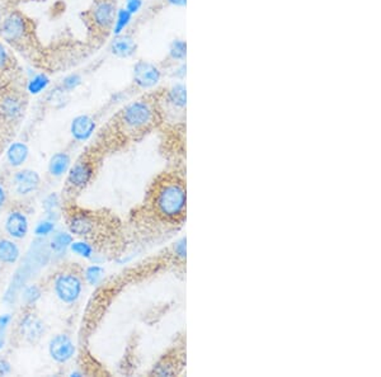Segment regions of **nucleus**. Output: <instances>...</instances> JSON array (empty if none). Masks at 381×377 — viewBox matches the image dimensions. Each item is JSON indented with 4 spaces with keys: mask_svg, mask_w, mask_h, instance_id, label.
Returning <instances> with one entry per match:
<instances>
[{
    "mask_svg": "<svg viewBox=\"0 0 381 377\" xmlns=\"http://www.w3.org/2000/svg\"><path fill=\"white\" fill-rule=\"evenodd\" d=\"M153 205L159 217L168 224H182L186 219L187 191L178 177H166L157 183L153 197Z\"/></svg>",
    "mask_w": 381,
    "mask_h": 377,
    "instance_id": "nucleus-2",
    "label": "nucleus"
},
{
    "mask_svg": "<svg viewBox=\"0 0 381 377\" xmlns=\"http://www.w3.org/2000/svg\"><path fill=\"white\" fill-rule=\"evenodd\" d=\"M164 102L174 111L183 112L187 106V87L183 82L174 83L166 91Z\"/></svg>",
    "mask_w": 381,
    "mask_h": 377,
    "instance_id": "nucleus-10",
    "label": "nucleus"
},
{
    "mask_svg": "<svg viewBox=\"0 0 381 377\" xmlns=\"http://www.w3.org/2000/svg\"><path fill=\"white\" fill-rule=\"evenodd\" d=\"M94 229V222L89 216L84 213H76L73 215L69 220V230L72 234L78 235V237H84L89 235Z\"/></svg>",
    "mask_w": 381,
    "mask_h": 377,
    "instance_id": "nucleus-16",
    "label": "nucleus"
},
{
    "mask_svg": "<svg viewBox=\"0 0 381 377\" xmlns=\"http://www.w3.org/2000/svg\"><path fill=\"white\" fill-rule=\"evenodd\" d=\"M39 296H40V291H39L36 287H30V288H27L25 297L30 303H32L36 299H39Z\"/></svg>",
    "mask_w": 381,
    "mask_h": 377,
    "instance_id": "nucleus-30",
    "label": "nucleus"
},
{
    "mask_svg": "<svg viewBox=\"0 0 381 377\" xmlns=\"http://www.w3.org/2000/svg\"><path fill=\"white\" fill-rule=\"evenodd\" d=\"M159 109L150 98H141L129 103L120 112V123L126 131L142 132L157 123Z\"/></svg>",
    "mask_w": 381,
    "mask_h": 377,
    "instance_id": "nucleus-3",
    "label": "nucleus"
},
{
    "mask_svg": "<svg viewBox=\"0 0 381 377\" xmlns=\"http://www.w3.org/2000/svg\"><path fill=\"white\" fill-rule=\"evenodd\" d=\"M0 34L9 46L23 54L25 58L37 56L39 42L34 23L17 8L6 9L0 19Z\"/></svg>",
    "mask_w": 381,
    "mask_h": 377,
    "instance_id": "nucleus-1",
    "label": "nucleus"
},
{
    "mask_svg": "<svg viewBox=\"0 0 381 377\" xmlns=\"http://www.w3.org/2000/svg\"><path fill=\"white\" fill-rule=\"evenodd\" d=\"M19 255H21L19 248L14 241L8 239L0 240V262L13 264L17 262Z\"/></svg>",
    "mask_w": 381,
    "mask_h": 377,
    "instance_id": "nucleus-17",
    "label": "nucleus"
},
{
    "mask_svg": "<svg viewBox=\"0 0 381 377\" xmlns=\"http://www.w3.org/2000/svg\"><path fill=\"white\" fill-rule=\"evenodd\" d=\"M73 243V237L67 233H58L51 240V248L55 252H63Z\"/></svg>",
    "mask_w": 381,
    "mask_h": 377,
    "instance_id": "nucleus-22",
    "label": "nucleus"
},
{
    "mask_svg": "<svg viewBox=\"0 0 381 377\" xmlns=\"http://www.w3.org/2000/svg\"><path fill=\"white\" fill-rule=\"evenodd\" d=\"M47 83H49V80H47V78L45 75H39V76H36L28 84V91H30V93H32V94H39L40 91H43L46 88Z\"/></svg>",
    "mask_w": 381,
    "mask_h": 377,
    "instance_id": "nucleus-24",
    "label": "nucleus"
},
{
    "mask_svg": "<svg viewBox=\"0 0 381 377\" xmlns=\"http://www.w3.org/2000/svg\"><path fill=\"white\" fill-rule=\"evenodd\" d=\"M49 352L54 361L65 363L74 356V343L67 334H58L51 339Z\"/></svg>",
    "mask_w": 381,
    "mask_h": 377,
    "instance_id": "nucleus-9",
    "label": "nucleus"
},
{
    "mask_svg": "<svg viewBox=\"0 0 381 377\" xmlns=\"http://www.w3.org/2000/svg\"><path fill=\"white\" fill-rule=\"evenodd\" d=\"M115 0H94L84 14V22L94 37H106L112 31L117 14Z\"/></svg>",
    "mask_w": 381,
    "mask_h": 377,
    "instance_id": "nucleus-4",
    "label": "nucleus"
},
{
    "mask_svg": "<svg viewBox=\"0 0 381 377\" xmlns=\"http://www.w3.org/2000/svg\"><path fill=\"white\" fill-rule=\"evenodd\" d=\"M93 177V168L89 163L80 162L75 164L69 172V183L76 188H84Z\"/></svg>",
    "mask_w": 381,
    "mask_h": 377,
    "instance_id": "nucleus-14",
    "label": "nucleus"
},
{
    "mask_svg": "<svg viewBox=\"0 0 381 377\" xmlns=\"http://www.w3.org/2000/svg\"><path fill=\"white\" fill-rule=\"evenodd\" d=\"M166 3L174 8H184L187 6V0H166Z\"/></svg>",
    "mask_w": 381,
    "mask_h": 377,
    "instance_id": "nucleus-31",
    "label": "nucleus"
},
{
    "mask_svg": "<svg viewBox=\"0 0 381 377\" xmlns=\"http://www.w3.org/2000/svg\"><path fill=\"white\" fill-rule=\"evenodd\" d=\"M142 8V0H124V9L131 14H136Z\"/></svg>",
    "mask_w": 381,
    "mask_h": 377,
    "instance_id": "nucleus-28",
    "label": "nucleus"
},
{
    "mask_svg": "<svg viewBox=\"0 0 381 377\" xmlns=\"http://www.w3.org/2000/svg\"><path fill=\"white\" fill-rule=\"evenodd\" d=\"M133 17V14L129 10H126L124 8L118 9L115 23H113V27H112V33L115 36L122 34L124 32V30H127V27L131 25Z\"/></svg>",
    "mask_w": 381,
    "mask_h": 377,
    "instance_id": "nucleus-21",
    "label": "nucleus"
},
{
    "mask_svg": "<svg viewBox=\"0 0 381 377\" xmlns=\"http://www.w3.org/2000/svg\"><path fill=\"white\" fill-rule=\"evenodd\" d=\"M173 78L178 79L179 82H183L184 78L187 76V64L184 63H177V65L174 66Z\"/></svg>",
    "mask_w": 381,
    "mask_h": 377,
    "instance_id": "nucleus-27",
    "label": "nucleus"
},
{
    "mask_svg": "<svg viewBox=\"0 0 381 377\" xmlns=\"http://www.w3.org/2000/svg\"><path fill=\"white\" fill-rule=\"evenodd\" d=\"M55 229V225L52 222H41L34 229L37 237H47Z\"/></svg>",
    "mask_w": 381,
    "mask_h": 377,
    "instance_id": "nucleus-26",
    "label": "nucleus"
},
{
    "mask_svg": "<svg viewBox=\"0 0 381 377\" xmlns=\"http://www.w3.org/2000/svg\"><path fill=\"white\" fill-rule=\"evenodd\" d=\"M103 273H105V270L100 266H91L85 272V277L91 285H97L103 277Z\"/></svg>",
    "mask_w": 381,
    "mask_h": 377,
    "instance_id": "nucleus-25",
    "label": "nucleus"
},
{
    "mask_svg": "<svg viewBox=\"0 0 381 377\" xmlns=\"http://www.w3.org/2000/svg\"><path fill=\"white\" fill-rule=\"evenodd\" d=\"M96 130V122L89 116H79L72 123V133L75 140L85 141L89 139Z\"/></svg>",
    "mask_w": 381,
    "mask_h": 377,
    "instance_id": "nucleus-15",
    "label": "nucleus"
},
{
    "mask_svg": "<svg viewBox=\"0 0 381 377\" xmlns=\"http://www.w3.org/2000/svg\"><path fill=\"white\" fill-rule=\"evenodd\" d=\"M136 42L129 34H118L113 41L111 42L109 51L120 58H131L136 52Z\"/></svg>",
    "mask_w": 381,
    "mask_h": 377,
    "instance_id": "nucleus-12",
    "label": "nucleus"
},
{
    "mask_svg": "<svg viewBox=\"0 0 381 377\" xmlns=\"http://www.w3.org/2000/svg\"><path fill=\"white\" fill-rule=\"evenodd\" d=\"M27 99L25 94L14 87L13 83L4 84L0 88V121L17 123L25 112Z\"/></svg>",
    "mask_w": 381,
    "mask_h": 377,
    "instance_id": "nucleus-5",
    "label": "nucleus"
},
{
    "mask_svg": "<svg viewBox=\"0 0 381 377\" xmlns=\"http://www.w3.org/2000/svg\"><path fill=\"white\" fill-rule=\"evenodd\" d=\"M10 320H12V318H10V315H8V314L0 316V328L7 329L9 323H10Z\"/></svg>",
    "mask_w": 381,
    "mask_h": 377,
    "instance_id": "nucleus-32",
    "label": "nucleus"
},
{
    "mask_svg": "<svg viewBox=\"0 0 381 377\" xmlns=\"http://www.w3.org/2000/svg\"><path fill=\"white\" fill-rule=\"evenodd\" d=\"M70 165V158L65 153H58L51 158L50 164H49V171L52 175L60 177L64 173H67Z\"/></svg>",
    "mask_w": 381,
    "mask_h": 377,
    "instance_id": "nucleus-19",
    "label": "nucleus"
},
{
    "mask_svg": "<svg viewBox=\"0 0 381 377\" xmlns=\"http://www.w3.org/2000/svg\"><path fill=\"white\" fill-rule=\"evenodd\" d=\"M30 1H42V0H0V4L4 9L17 8V6L22 3H30Z\"/></svg>",
    "mask_w": 381,
    "mask_h": 377,
    "instance_id": "nucleus-29",
    "label": "nucleus"
},
{
    "mask_svg": "<svg viewBox=\"0 0 381 377\" xmlns=\"http://www.w3.org/2000/svg\"><path fill=\"white\" fill-rule=\"evenodd\" d=\"M70 248L75 255H79L82 258H91V255H93V248L85 241H73L70 244Z\"/></svg>",
    "mask_w": 381,
    "mask_h": 377,
    "instance_id": "nucleus-23",
    "label": "nucleus"
},
{
    "mask_svg": "<svg viewBox=\"0 0 381 377\" xmlns=\"http://www.w3.org/2000/svg\"><path fill=\"white\" fill-rule=\"evenodd\" d=\"M21 74V67L12 51L0 41V84H9Z\"/></svg>",
    "mask_w": 381,
    "mask_h": 377,
    "instance_id": "nucleus-8",
    "label": "nucleus"
},
{
    "mask_svg": "<svg viewBox=\"0 0 381 377\" xmlns=\"http://www.w3.org/2000/svg\"><path fill=\"white\" fill-rule=\"evenodd\" d=\"M169 58L173 63H184L187 58V42L183 39H174L169 45Z\"/></svg>",
    "mask_w": 381,
    "mask_h": 377,
    "instance_id": "nucleus-20",
    "label": "nucleus"
},
{
    "mask_svg": "<svg viewBox=\"0 0 381 377\" xmlns=\"http://www.w3.org/2000/svg\"><path fill=\"white\" fill-rule=\"evenodd\" d=\"M6 200H7V195H6V191L0 186V207L6 204Z\"/></svg>",
    "mask_w": 381,
    "mask_h": 377,
    "instance_id": "nucleus-33",
    "label": "nucleus"
},
{
    "mask_svg": "<svg viewBox=\"0 0 381 377\" xmlns=\"http://www.w3.org/2000/svg\"><path fill=\"white\" fill-rule=\"evenodd\" d=\"M163 78L159 66L149 61H139L133 65V83L141 89L157 87Z\"/></svg>",
    "mask_w": 381,
    "mask_h": 377,
    "instance_id": "nucleus-7",
    "label": "nucleus"
},
{
    "mask_svg": "<svg viewBox=\"0 0 381 377\" xmlns=\"http://www.w3.org/2000/svg\"><path fill=\"white\" fill-rule=\"evenodd\" d=\"M82 281L78 276L72 273L60 274L58 279H55V294L63 303H75L82 294Z\"/></svg>",
    "mask_w": 381,
    "mask_h": 377,
    "instance_id": "nucleus-6",
    "label": "nucleus"
},
{
    "mask_svg": "<svg viewBox=\"0 0 381 377\" xmlns=\"http://www.w3.org/2000/svg\"><path fill=\"white\" fill-rule=\"evenodd\" d=\"M40 184V175L34 171L25 169L21 171L14 175V186L19 195H30L34 192Z\"/></svg>",
    "mask_w": 381,
    "mask_h": 377,
    "instance_id": "nucleus-11",
    "label": "nucleus"
},
{
    "mask_svg": "<svg viewBox=\"0 0 381 377\" xmlns=\"http://www.w3.org/2000/svg\"><path fill=\"white\" fill-rule=\"evenodd\" d=\"M7 158L9 163L13 166H19L23 164L28 158V148L23 142H14L9 147Z\"/></svg>",
    "mask_w": 381,
    "mask_h": 377,
    "instance_id": "nucleus-18",
    "label": "nucleus"
},
{
    "mask_svg": "<svg viewBox=\"0 0 381 377\" xmlns=\"http://www.w3.org/2000/svg\"><path fill=\"white\" fill-rule=\"evenodd\" d=\"M6 230L12 238L23 239L28 233V220L25 213L13 211L6 222Z\"/></svg>",
    "mask_w": 381,
    "mask_h": 377,
    "instance_id": "nucleus-13",
    "label": "nucleus"
}]
</instances>
